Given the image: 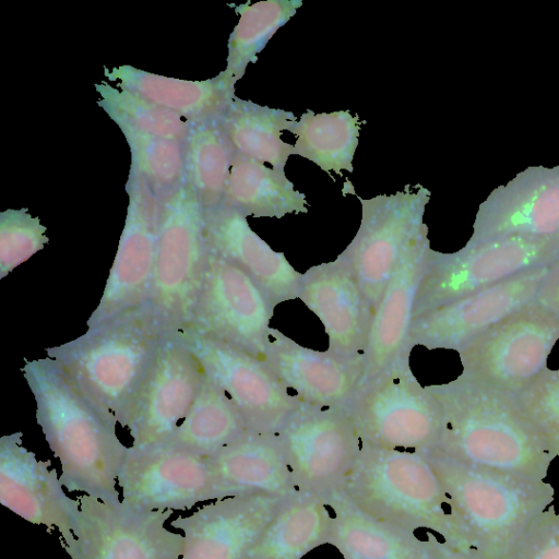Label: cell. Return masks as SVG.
I'll return each mask as SVG.
<instances>
[{"instance_id": "cb8c5ba5", "label": "cell", "mask_w": 559, "mask_h": 559, "mask_svg": "<svg viewBox=\"0 0 559 559\" xmlns=\"http://www.w3.org/2000/svg\"><path fill=\"white\" fill-rule=\"evenodd\" d=\"M203 215L209 249L243 270L273 308L298 298L302 274L252 230L247 216L224 204Z\"/></svg>"}, {"instance_id": "f1b7e54d", "label": "cell", "mask_w": 559, "mask_h": 559, "mask_svg": "<svg viewBox=\"0 0 559 559\" xmlns=\"http://www.w3.org/2000/svg\"><path fill=\"white\" fill-rule=\"evenodd\" d=\"M332 512L326 497L288 498L243 559H301L326 544Z\"/></svg>"}, {"instance_id": "1f68e13d", "label": "cell", "mask_w": 559, "mask_h": 559, "mask_svg": "<svg viewBox=\"0 0 559 559\" xmlns=\"http://www.w3.org/2000/svg\"><path fill=\"white\" fill-rule=\"evenodd\" d=\"M249 430L243 416L227 393L206 378L185 419L162 444L210 457Z\"/></svg>"}, {"instance_id": "2e32d148", "label": "cell", "mask_w": 559, "mask_h": 559, "mask_svg": "<svg viewBox=\"0 0 559 559\" xmlns=\"http://www.w3.org/2000/svg\"><path fill=\"white\" fill-rule=\"evenodd\" d=\"M550 264L520 273L415 317L406 346L461 350L489 328L533 301Z\"/></svg>"}, {"instance_id": "9c48e42d", "label": "cell", "mask_w": 559, "mask_h": 559, "mask_svg": "<svg viewBox=\"0 0 559 559\" xmlns=\"http://www.w3.org/2000/svg\"><path fill=\"white\" fill-rule=\"evenodd\" d=\"M203 209L186 182L164 205L148 305L171 334L191 318L207 255Z\"/></svg>"}, {"instance_id": "b9f144b4", "label": "cell", "mask_w": 559, "mask_h": 559, "mask_svg": "<svg viewBox=\"0 0 559 559\" xmlns=\"http://www.w3.org/2000/svg\"><path fill=\"white\" fill-rule=\"evenodd\" d=\"M436 544L443 559H484L472 548H456L438 538L436 539Z\"/></svg>"}, {"instance_id": "83f0119b", "label": "cell", "mask_w": 559, "mask_h": 559, "mask_svg": "<svg viewBox=\"0 0 559 559\" xmlns=\"http://www.w3.org/2000/svg\"><path fill=\"white\" fill-rule=\"evenodd\" d=\"M209 460L221 478L246 492L297 495L277 432L249 430Z\"/></svg>"}, {"instance_id": "ffe728a7", "label": "cell", "mask_w": 559, "mask_h": 559, "mask_svg": "<svg viewBox=\"0 0 559 559\" xmlns=\"http://www.w3.org/2000/svg\"><path fill=\"white\" fill-rule=\"evenodd\" d=\"M287 499L240 493L178 516L170 526L183 532L181 559H243Z\"/></svg>"}, {"instance_id": "6da1fadb", "label": "cell", "mask_w": 559, "mask_h": 559, "mask_svg": "<svg viewBox=\"0 0 559 559\" xmlns=\"http://www.w3.org/2000/svg\"><path fill=\"white\" fill-rule=\"evenodd\" d=\"M22 372L35 399L36 421L60 462L62 486L105 502L120 501L116 483L129 448L117 437L118 423L51 358L27 360Z\"/></svg>"}, {"instance_id": "d590c367", "label": "cell", "mask_w": 559, "mask_h": 559, "mask_svg": "<svg viewBox=\"0 0 559 559\" xmlns=\"http://www.w3.org/2000/svg\"><path fill=\"white\" fill-rule=\"evenodd\" d=\"M131 154L129 176L160 206L187 182L185 142L118 126Z\"/></svg>"}, {"instance_id": "ac0fdd59", "label": "cell", "mask_w": 559, "mask_h": 559, "mask_svg": "<svg viewBox=\"0 0 559 559\" xmlns=\"http://www.w3.org/2000/svg\"><path fill=\"white\" fill-rule=\"evenodd\" d=\"M187 346L171 333L132 406L126 428L133 448L162 444L185 419L205 382Z\"/></svg>"}, {"instance_id": "8992f818", "label": "cell", "mask_w": 559, "mask_h": 559, "mask_svg": "<svg viewBox=\"0 0 559 559\" xmlns=\"http://www.w3.org/2000/svg\"><path fill=\"white\" fill-rule=\"evenodd\" d=\"M412 349L406 346L386 369L362 384L347 406L362 444L416 452L437 447L443 426L441 405L413 373Z\"/></svg>"}, {"instance_id": "ab89813d", "label": "cell", "mask_w": 559, "mask_h": 559, "mask_svg": "<svg viewBox=\"0 0 559 559\" xmlns=\"http://www.w3.org/2000/svg\"><path fill=\"white\" fill-rule=\"evenodd\" d=\"M506 559H559V512L552 504L531 523Z\"/></svg>"}, {"instance_id": "52a82bcc", "label": "cell", "mask_w": 559, "mask_h": 559, "mask_svg": "<svg viewBox=\"0 0 559 559\" xmlns=\"http://www.w3.org/2000/svg\"><path fill=\"white\" fill-rule=\"evenodd\" d=\"M559 341V319L535 299L459 350L461 379L515 394L547 367Z\"/></svg>"}, {"instance_id": "277c9868", "label": "cell", "mask_w": 559, "mask_h": 559, "mask_svg": "<svg viewBox=\"0 0 559 559\" xmlns=\"http://www.w3.org/2000/svg\"><path fill=\"white\" fill-rule=\"evenodd\" d=\"M336 495L365 514L411 531L426 528L469 548L449 496L424 452L361 445Z\"/></svg>"}, {"instance_id": "5bb4252c", "label": "cell", "mask_w": 559, "mask_h": 559, "mask_svg": "<svg viewBox=\"0 0 559 559\" xmlns=\"http://www.w3.org/2000/svg\"><path fill=\"white\" fill-rule=\"evenodd\" d=\"M174 334L195 356L206 378L231 399L250 430L276 433L302 405L259 358L189 324Z\"/></svg>"}, {"instance_id": "f546056e", "label": "cell", "mask_w": 559, "mask_h": 559, "mask_svg": "<svg viewBox=\"0 0 559 559\" xmlns=\"http://www.w3.org/2000/svg\"><path fill=\"white\" fill-rule=\"evenodd\" d=\"M222 204L257 218L308 213L305 193L295 188L285 171L237 153Z\"/></svg>"}, {"instance_id": "7402d4cb", "label": "cell", "mask_w": 559, "mask_h": 559, "mask_svg": "<svg viewBox=\"0 0 559 559\" xmlns=\"http://www.w3.org/2000/svg\"><path fill=\"white\" fill-rule=\"evenodd\" d=\"M298 298L323 324L328 350L345 357H364L373 311L343 257L338 254L334 261L302 273Z\"/></svg>"}, {"instance_id": "9a60e30c", "label": "cell", "mask_w": 559, "mask_h": 559, "mask_svg": "<svg viewBox=\"0 0 559 559\" xmlns=\"http://www.w3.org/2000/svg\"><path fill=\"white\" fill-rule=\"evenodd\" d=\"M273 311L267 297L243 270L209 249L187 324L261 359Z\"/></svg>"}, {"instance_id": "44dd1931", "label": "cell", "mask_w": 559, "mask_h": 559, "mask_svg": "<svg viewBox=\"0 0 559 559\" xmlns=\"http://www.w3.org/2000/svg\"><path fill=\"white\" fill-rule=\"evenodd\" d=\"M299 401L320 408L347 407L361 386L364 357L305 347L271 328L260 359Z\"/></svg>"}, {"instance_id": "d6986e66", "label": "cell", "mask_w": 559, "mask_h": 559, "mask_svg": "<svg viewBox=\"0 0 559 559\" xmlns=\"http://www.w3.org/2000/svg\"><path fill=\"white\" fill-rule=\"evenodd\" d=\"M509 237L559 239V165L530 166L477 210L468 245Z\"/></svg>"}, {"instance_id": "d4e9b609", "label": "cell", "mask_w": 559, "mask_h": 559, "mask_svg": "<svg viewBox=\"0 0 559 559\" xmlns=\"http://www.w3.org/2000/svg\"><path fill=\"white\" fill-rule=\"evenodd\" d=\"M430 250L426 230L413 241L393 271L372 313L361 385L378 377L406 348Z\"/></svg>"}, {"instance_id": "8fae6325", "label": "cell", "mask_w": 559, "mask_h": 559, "mask_svg": "<svg viewBox=\"0 0 559 559\" xmlns=\"http://www.w3.org/2000/svg\"><path fill=\"white\" fill-rule=\"evenodd\" d=\"M118 484L122 502L138 511L188 510L248 493L221 478L207 456L167 444L130 447Z\"/></svg>"}, {"instance_id": "4dcf8cb0", "label": "cell", "mask_w": 559, "mask_h": 559, "mask_svg": "<svg viewBox=\"0 0 559 559\" xmlns=\"http://www.w3.org/2000/svg\"><path fill=\"white\" fill-rule=\"evenodd\" d=\"M219 119L235 153L285 171L294 145L284 142L281 135L297 120L293 111L235 96Z\"/></svg>"}, {"instance_id": "4fadbf2b", "label": "cell", "mask_w": 559, "mask_h": 559, "mask_svg": "<svg viewBox=\"0 0 559 559\" xmlns=\"http://www.w3.org/2000/svg\"><path fill=\"white\" fill-rule=\"evenodd\" d=\"M430 197L431 192L421 186L371 199L357 195L360 225L340 255L352 266L372 311L408 247L428 230L424 215Z\"/></svg>"}, {"instance_id": "5b68a950", "label": "cell", "mask_w": 559, "mask_h": 559, "mask_svg": "<svg viewBox=\"0 0 559 559\" xmlns=\"http://www.w3.org/2000/svg\"><path fill=\"white\" fill-rule=\"evenodd\" d=\"M441 480L469 548L484 559H506L555 498L544 480L480 467L432 449L424 452Z\"/></svg>"}, {"instance_id": "603a6c76", "label": "cell", "mask_w": 559, "mask_h": 559, "mask_svg": "<svg viewBox=\"0 0 559 559\" xmlns=\"http://www.w3.org/2000/svg\"><path fill=\"white\" fill-rule=\"evenodd\" d=\"M22 437L17 431L0 438V502L33 524L68 535L79 501L66 495L50 461L38 460Z\"/></svg>"}, {"instance_id": "8d00e7d4", "label": "cell", "mask_w": 559, "mask_h": 559, "mask_svg": "<svg viewBox=\"0 0 559 559\" xmlns=\"http://www.w3.org/2000/svg\"><path fill=\"white\" fill-rule=\"evenodd\" d=\"M94 86L99 94L98 106L117 126L185 142L191 122L180 115L106 82Z\"/></svg>"}, {"instance_id": "484cf974", "label": "cell", "mask_w": 559, "mask_h": 559, "mask_svg": "<svg viewBox=\"0 0 559 559\" xmlns=\"http://www.w3.org/2000/svg\"><path fill=\"white\" fill-rule=\"evenodd\" d=\"M326 498L332 512L326 544L344 559H443L433 534L425 540L415 531L365 514L336 493Z\"/></svg>"}, {"instance_id": "ba28073f", "label": "cell", "mask_w": 559, "mask_h": 559, "mask_svg": "<svg viewBox=\"0 0 559 559\" xmlns=\"http://www.w3.org/2000/svg\"><path fill=\"white\" fill-rule=\"evenodd\" d=\"M559 239L509 237L455 252L430 250L418 288L414 318L488 288L520 273L552 263Z\"/></svg>"}, {"instance_id": "e575fe53", "label": "cell", "mask_w": 559, "mask_h": 559, "mask_svg": "<svg viewBox=\"0 0 559 559\" xmlns=\"http://www.w3.org/2000/svg\"><path fill=\"white\" fill-rule=\"evenodd\" d=\"M301 5V0H264L235 7L239 20L228 38L226 68L218 73L227 87L235 90L249 63L258 61L269 40Z\"/></svg>"}, {"instance_id": "e0dca14e", "label": "cell", "mask_w": 559, "mask_h": 559, "mask_svg": "<svg viewBox=\"0 0 559 559\" xmlns=\"http://www.w3.org/2000/svg\"><path fill=\"white\" fill-rule=\"evenodd\" d=\"M126 192L129 203L124 226L99 304L86 321L87 329L150 300L164 206L131 177H128Z\"/></svg>"}, {"instance_id": "30bf717a", "label": "cell", "mask_w": 559, "mask_h": 559, "mask_svg": "<svg viewBox=\"0 0 559 559\" xmlns=\"http://www.w3.org/2000/svg\"><path fill=\"white\" fill-rule=\"evenodd\" d=\"M62 547L71 559H178L185 537L165 527L173 510L138 511L82 495Z\"/></svg>"}, {"instance_id": "7a4b0ae2", "label": "cell", "mask_w": 559, "mask_h": 559, "mask_svg": "<svg viewBox=\"0 0 559 559\" xmlns=\"http://www.w3.org/2000/svg\"><path fill=\"white\" fill-rule=\"evenodd\" d=\"M441 405L436 450L463 463L544 480L556 456L518 409L512 394L460 377L428 385Z\"/></svg>"}, {"instance_id": "d6a6232c", "label": "cell", "mask_w": 559, "mask_h": 559, "mask_svg": "<svg viewBox=\"0 0 559 559\" xmlns=\"http://www.w3.org/2000/svg\"><path fill=\"white\" fill-rule=\"evenodd\" d=\"M360 124L358 115L349 110H307L288 130L296 136L293 155L312 162L331 178V171L340 176L342 170L353 173Z\"/></svg>"}, {"instance_id": "f35d334b", "label": "cell", "mask_w": 559, "mask_h": 559, "mask_svg": "<svg viewBox=\"0 0 559 559\" xmlns=\"http://www.w3.org/2000/svg\"><path fill=\"white\" fill-rule=\"evenodd\" d=\"M47 227L27 209L0 212V280L44 249Z\"/></svg>"}, {"instance_id": "4316f807", "label": "cell", "mask_w": 559, "mask_h": 559, "mask_svg": "<svg viewBox=\"0 0 559 559\" xmlns=\"http://www.w3.org/2000/svg\"><path fill=\"white\" fill-rule=\"evenodd\" d=\"M104 75L117 87L171 110L189 122L219 118L236 96L235 90L227 87L218 74L189 81L123 64L110 69L104 67Z\"/></svg>"}, {"instance_id": "7c38bea8", "label": "cell", "mask_w": 559, "mask_h": 559, "mask_svg": "<svg viewBox=\"0 0 559 559\" xmlns=\"http://www.w3.org/2000/svg\"><path fill=\"white\" fill-rule=\"evenodd\" d=\"M297 495L336 493L361 451L347 407L302 404L277 431Z\"/></svg>"}, {"instance_id": "836d02e7", "label": "cell", "mask_w": 559, "mask_h": 559, "mask_svg": "<svg viewBox=\"0 0 559 559\" xmlns=\"http://www.w3.org/2000/svg\"><path fill=\"white\" fill-rule=\"evenodd\" d=\"M235 154L219 118L191 122L185 140L186 176L203 212L222 204Z\"/></svg>"}, {"instance_id": "3957f363", "label": "cell", "mask_w": 559, "mask_h": 559, "mask_svg": "<svg viewBox=\"0 0 559 559\" xmlns=\"http://www.w3.org/2000/svg\"><path fill=\"white\" fill-rule=\"evenodd\" d=\"M170 333L148 305L46 348L68 378L122 427Z\"/></svg>"}, {"instance_id": "60d3db41", "label": "cell", "mask_w": 559, "mask_h": 559, "mask_svg": "<svg viewBox=\"0 0 559 559\" xmlns=\"http://www.w3.org/2000/svg\"><path fill=\"white\" fill-rule=\"evenodd\" d=\"M535 300L559 319V257L549 265Z\"/></svg>"}, {"instance_id": "74e56055", "label": "cell", "mask_w": 559, "mask_h": 559, "mask_svg": "<svg viewBox=\"0 0 559 559\" xmlns=\"http://www.w3.org/2000/svg\"><path fill=\"white\" fill-rule=\"evenodd\" d=\"M512 397L548 450L559 456V369L546 368Z\"/></svg>"}]
</instances>
